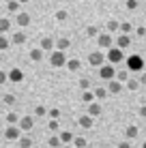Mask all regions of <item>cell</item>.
I'll return each instance as SVG.
<instances>
[{"instance_id": "obj_42", "label": "cell", "mask_w": 146, "mask_h": 148, "mask_svg": "<svg viewBox=\"0 0 146 148\" xmlns=\"http://www.w3.org/2000/svg\"><path fill=\"white\" fill-rule=\"evenodd\" d=\"M2 101H4L7 105H13V103H15V95H4V97H2Z\"/></svg>"}, {"instance_id": "obj_45", "label": "cell", "mask_w": 146, "mask_h": 148, "mask_svg": "<svg viewBox=\"0 0 146 148\" xmlns=\"http://www.w3.org/2000/svg\"><path fill=\"white\" fill-rule=\"evenodd\" d=\"M138 82H140V86H146V73H144V71H142V73H140Z\"/></svg>"}, {"instance_id": "obj_49", "label": "cell", "mask_w": 146, "mask_h": 148, "mask_svg": "<svg viewBox=\"0 0 146 148\" xmlns=\"http://www.w3.org/2000/svg\"><path fill=\"white\" fill-rule=\"evenodd\" d=\"M62 148H75V146L73 144H67V146H62Z\"/></svg>"}, {"instance_id": "obj_19", "label": "cell", "mask_w": 146, "mask_h": 148, "mask_svg": "<svg viewBox=\"0 0 146 148\" xmlns=\"http://www.w3.org/2000/svg\"><path fill=\"white\" fill-rule=\"evenodd\" d=\"M9 30H11V19H9L7 15H2V17H0V34L9 32Z\"/></svg>"}, {"instance_id": "obj_35", "label": "cell", "mask_w": 146, "mask_h": 148, "mask_svg": "<svg viewBox=\"0 0 146 148\" xmlns=\"http://www.w3.org/2000/svg\"><path fill=\"white\" fill-rule=\"evenodd\" d=\"M125 86H127V90H131V92H135V90L140 88V82H138V79H129V82H127Z\"/></svg>"}, {"instance_id": "obj_44", "label": "cell", "mask_w": 146, "mask_h": 148, "mask_svg": "<svg viewBox=\"0 0 146 148\" xmlns=\"http://www.w3.org/2000/svg\"><path fill=\"white\" fill-rule=\"evenodd\" d=\"M4 82H9V77H7V71H2V69H0V84H4Z\"/></svg>"}, {"instance_id": "obj_28", "label": "cell", "mask_w": 146, "mask_h": 148, "mask_svg": "<svg viewBox=\"0 0 146 148\" xmlns=\"http://www.w3.org/2000/svg\"><path fill=\"white\" fill-rule=\"evenodd\" d=\"M47 144L52 146V148H62V142H60V137H58V133H56V135H49Z\"/></svg>"}, {"instance_id": "obj_50", "label": "cell", "mask_w": 146, "mask_h": 148, "mask_svg": "<svg viewBox=\"0 0 146 148\" xmlns=\"http://www.w3.org/2000/svg\"><path fill=\"white\" fill-rule=\"evenodd\" d=\"M142 148H146V142H144V144H142Z\"/></svg>"}, {"instance_id": "obj_43", "label": "cell", "mask_w": 146, "mask_h": 148, "mask_svg": "<svg viewBox=\"0 0 146 148\" xmlns=\"http://www.w3.org/2000/svg\"><path fill=\"white\" fill-rule=\"evenodd\" d=\"M135 34H138V37H140V39H144V37H146V28H144V26H140V28H135Z\"/></svg>"}, {"instance_id": "obj_16", "label": "cell", "mask_w": 146, "mask_h": 148, "mask_svg": "<svg viewBox=\"0 0 146 148\" xmlns=\"http://www.w3.org/2000/svg\"><path fill=\"white\" fill-rule=\"evenodd\" d=\"M123 88H125V86L120 84L118 79H112V82H108V92H110V95H118Z\"/></svg>"}, {"instance_id": "obj_14", "label": "cell", "mask_w": 146, "mask_h": 148, "mask_svg": "<svg viewBox=\"0 0 146 148\" xmlns=\"http://www.w3.org/2000/svg\"><path fill=\"white\" fill-rule=\"evenodd\" d=\"M71 47V39L69 37H60V39H56V47L54 49H58V52H64V49H69Z\"/></svg>"}, {"instance_id": "obj_3", "label": "cell", "mask_w": 146, "mask_h": 148, "mask_svg": "<svg viewBox=\"0 0 146 148\" xmlns=\"http://www.w3.org/2000/svg\"><path fill=\"white\" fill-rule=\"evenodd\" d=\"M88 64L90 67H103L105 64V54L101 49H95V52L88 54Z\"/></svg>"}, {"instance_id": "obj_33", "label": "cell", "mask_w": 146, "mask_h": 148, "mask_svg": "<svg viewBox=\"0 0 146 148\" xmlns=\"http://www.w3.org/2000/svg\"><path fill=\"white\" fill-rule=\"evenodd\" d=\"M34 116H37V118L47 116V108H45V105H37V108H34Z\"/></svg>"}, {"instance_id": "obj_22", "label": "cell", "mask_w": 146, "mask_h": 148, "mask_svg": "<svg viewBox=\"0 0 146 148\" xmlns=\"http://www.w3.org/2000/svg\"><path fill=\"white\" fill-rule=\"evenodd\" d=\"M30 60H32V62H41V60H43V49L41 47L30 49Z\"/></svg>"}, {"instance_id": "obj_30", "label": "cell", "mask_w": 146, "mask_h": 148, "mask_svg": "<svg viewBox=\"0 0 146 148\" xmlns=\"http://www.w3.org/2000/svg\"><path fill=\"white\" fill-rule=\"evenodd\" d=\"M120 30V22H116V19H110L108 22V32L112 34V32H118Z\"/></svg>"}, {"instance_id": "obj_51", "label": "cell", "mask_w": 146, "mask_h": 148, "mask_svg": "<svg viewBox=\"0 0 146 148\" xmlns=\"http://www.w3.org/2000/svg\"><path fill=\"white\" fill-rule=\"evenodd\" d=\"M97 2H103V0H97Z\"/></svg>"}, {"instance_id": "obj_8", "label": "cell", "mask_w": 146, "mask_h": 148, "mask_svg": "<svg viewBox=\"0 0 146 148\" xmlns=\"http://www.w3.org/2000/svg\"><path fill=\"white\" fill-rule=\"evenodd\" d=\"M17 127H19V131H32V127H34V116H22L17 122Z\"/></svg>"}, {"instance_id": "obj_41", "label": "cell", "mask_w": 146, "mask_h": 148, "mask_svg": "<svg viewBox=\"0 0 146 148\" xmlns=\"http://www.w3.org/2000/svg\"><path fill=\"white\" fill-rule=\"evenodd\" d=\"M47 129L54 131V133H58V120H49L47 122Z\"/></svg>"}, {"instance_id": "obj_39", "label": "cell", "mask_w": 146, "mask_h": 148, "mask_svg": "<svg viewBox=\"0 0 146 148\" xmlns=\"http://www.w3.org/2000/svg\"><path fill=\"white\" fill-rule=\"evenodd\" d=\"M9 45H11V41L4 37V34H0V49L4 52V49H9Z\"/></svg>"}, {"instance_id": "obj_2", "label": "cell", "mask_w": 146, "mask_h": 148, "mask_svg": "<svg viewBox=\"0 0 146 148\" xmlns=\"http://www.w3.org/2000/svg\"><path fill=\"white\" fill-rule=\"evenodd\" d=\"M105 60H108L110 64H118V62H123V60H125V52H123V49H118L116 45H114V47L108 49V54H105Z\"/></svg>"}, {"instance_id": "obj_12", "label": "cell", "mask_w": 146, "mask_h": 148, "mask_svg": "<svg viewBox=\"0 0 146 148\" xmlns=\"http://www.w3.org/2000/svg\"><path fill=\"white\" fill-rule=\"evenodd\" d=\"M101 112H103V105L99 103V101H93V103L88 105V116H93V118L101 116Z\"/></svg>"}, {"instance_id": "obj_46", "label": "cell", "mask_w": 146, "mask_h": 148, "mask_svg": "<svg viewBox=\"0 0 146 148\" xmlns=\"http://www.w3.org/2000/svg\"><path fill=\"white\" fill-rule=\"evenodd\" d=\"M118 148H131V144H129V140H123V142L118 144Z\"/></svg>"}, {"instance_id": "obj_53", "label": "cell", "mask_w": 146, "mask_h": 148, "mask_svg": "<svg viewBox=\"0 0 146 148\" xmlns=\"http://www.w3.org/2000/svg\"><path fill=\"white\" fill-rule=\"evenodd\" d=\"M32 148H39V146H32Z\"/></svg>"}, {"instance_id": "obj_6", "label": "cell", "mask_w": 146, "mask_h": 148, "mask_svg": "<svg viewBox=\"0 0 146 148\" xmlns=\"http://www.w3.org/2000/svg\"><path fill=\"white\" fill-rule=\"evenodd\" d=\"M97 45H99V49H110V47H114L112 34H110V32H101V34L97 37Z\"/></svg>"}, {"instance_id": "obj_24", "label": "cell", "mask_w": 146, "mask_h": 148, "mask_svg": "<svg viewBox=\"0 0 146 148\" xmlns=\"http://www.w3.org/2000/svg\"><path fill=\"white\" fill-rule=\"evenodd\" d=\"M17 142H19V148H32L34 146V142H32V137H30V135H22Z\"/></svg>"}, {"instance_id": "obj_47", "label": "cell", "mask_w": 146, "mask_h": 148, "mask_svg": "<svg viewBox=\"0 0 146 148\" xmlns=\"http://www.w3.org/2000/svg\"><path fill=\"white\" fill-rule=\"evenodd\" d=\"M140 116H142V118H146V103L140 108Z\"/></svg>"}, {"instance_id": "obj_26", "label": "cell", "mask_w": 146, "mask_h": 148, "mask_svg": "<svg viewBox=\"0 0 146 148\" xmlns=\"http://www.w3.org/2000/svg\"><path fill=\"white\" fill-rule=\"evenodd\" d=\"M7 11L17 15L19 13V2H17V0H9V2H7Z\"/></svg>"}, {"instance_id": "obj_32", "label": "cell", "mask_w": 146, "mask_h": 148, "mask_svg": "<svg viewBox=\"0 0 146 148\" xmlns=\"http://www.w3.org/2000/svg\"><path fill=\"white\" fill-rule=\"evenodd\" d=\"M73 146H75V148H86V137L75 135V137H73Z\"/></svg>"}, {"instance_id": "obj_31", "label": "cell", "mask_w": 146, "mask_h": 148, "mask_svg": "<svg viewBox=\"0 0 146 148\" xmlns=\"http://www.w3.org/2000/svg\"><path fill=\"white\" fill-rule=\"evenodd\" d=\"M99 34H101V32H99L97 26H88V28H86V37H88V39H97Z\"/></svg>"}, {"instance_id": "obj_21", "label": "cell", "mask_w": 146, "mask_h": 148, "mask_svg": "<svg viewBox=\"0 0 146 148\" xmlns=\"http://www.w3.org/2000/svg\"><path fill=\"white\" fill-rule=\"evenodd\" d=\"M64 67H67L69 71H80V69H82V62H80V58H69Z\"/></svg>"}, {"instance_id": "obj_20", "label": "cell", "mask_w": 146, "mask_h": 148, "mask_svg": "<svg viewBox=\"0 0 146 148\" xmlns=\"http://www.w3.org/2000/svg\"><path fill=\"white\" fill-rule=\"evenodd\" d=\"M26 32H13V37H11V43H15V45H24L26 43Z\"/></svg>"}, {"instance_id": "obj_9", "label": "cell", "mask_w": 146, "mask_h": 148, "mask_svg": "<svg viewBox=\"0 0 146 148\" xmlns=\"http://www.w3.org/2000/svg\"><path fill=\"white\" fill-rule=\"evenodd\" d=\"M7 77H9V82H11V84H19V82L24 79V71L19 69V67H13V69L7 73Z\"/></svg>"}, {"instance_id": "obj_48", "label": "cell", "mask_w": 146, "mask_h": 148, "mask_svg": "<svg viewBox=\"0 0 146 148\" xmlns=\"http://www.w3.org/2000/svg\"><path fill=\"white\" fill-rule=\"evenodd\" d=\"M17 2H19V4H26V2H30V0H17Z\"/></svg>"}, {"instance_id": "obj_11", "label": "cell", "mask_w": 146, "mask_h": 148, "mask_svg": "<svg viewBox=\"0 0 146 148\" xmlns=\"http://www.w3.org/2000/svg\"><path fill=\"white\" fill-rule=\"evenodd\" d=\"M39 47L43 49V52H54V47H56V41H54L52 37H43L41 39V45Z\"/></svg>"}, {"instance_id": "obj_18", "label": "cell", "mask_w": 146, "mask_h": 148, "mask_svg": "<svg viewBox=\"0 0 146 148\" xmlns=\"http://www.w3.org/2000/svg\"><path fill=\"white\" fill-rule=\"evenodd\" d=\"M93 92H95V99H97V101H103L105 97L110 95V92H108V88H105V86H97V88H95Z\"/></svg>"}, {"instance_id": "obj_29", "label": "cell", "mask_w": 146, "mask_h": 148, "mask_svg": "<svg viewBox=\"0 0 146 148\" xmlns=\"http://www.w3.org/2000/svg\"><path fill=\"white\" fill-rule=\"evenodd\" d=\"M4 120H7V125H17V122H19V116L15 114V112H9V114L4 116Z\"/></svg>"}, {"instance_id": "obj_37", "label": "cell", "mask_w": 146, "mask_h": 148, "mask_svg": "<svg viewBox=\"0 0 146 148\" xmlns=\"http://www.w3.org/2000/svg\"><path fill=\"white\" fill-rule=\"evenodd\" d=\"M47 116H49V120H58V118H60V110H58V108L47 110Z\"/></svg>"}, {"instance_id": "obj_52", "label": "cell", "mask_w": 146, "mask_h": 148, "mask_svg": "<svg viewBox=\"0 0 146 148\" xmlns=\"http://www.w3.org/2000/svg\"><path fill=\"white\" fill-rule=\"evenodd\" d=\"M90 148H97V146H90Z\"/></svg>"}, {"instance_id": "obj_1", "label": "cell", "mask_w": 146, "mask_h": 148, "mask_svg": "<svg viewBox=\"0 0 146 148\" xmlns=\"http://www.w3.org/2000/svg\"><path fill=\"white\" fill-rule=\"evenodd\" d=\"M127 71H131V73H142L144 71V58L140 54H131L127 58Z\"/></svg>"}, {"instance_id": "obj_17", "label": "cell", "mask_w": 146, "mask_h": 148, "mask_svg": "<svg viewBox=\"0 0 146 148\" xmlns=\"http://www.w3.org/2000/svg\"><path fill=\"white\" fill-rule=\"evenodd\" d=\"M58 137H60V142H62V146H67V144H73V133L71 131H60L58 133Z\"/></svg>"}, {"instance_id": "obj_34", "label": "cell", "mask_w": 146, "mask_h": 148, "mask_svg": "<svg viewBox=\"0 0 146 148\" xmlns=\"http://www.w3.org/2000/svg\"><path fill=\"white\" fill-rule=\"evenodd\" d=\"M133 30V26L129 22H120V34H129Z\"/></svg>"}, {"instance_id": "obj_15", "label": "cell", "mask_w": 146, "mask_h": 148, "mask_svg": "<svg viewBox=\"0 0 146 148\" xmlns=\"http://www.w3.org/2000/svg\"><path fill=\"white\" fill-rule=\"evenodd\" d=\"M77 125L82 127V129H90V127L95 125V118H93V116H88V114H84V116H80V118H77Z\"/></svg>"}, {"instance_id": "obj_40", "label": "cell", "mask_w": 146, "mask_h": 148, "mask_svg": "<svg viewBox=\"0 0 146 148\" xmlns=\"http://www.w3.org/2000/svg\"><path fill=\"white\" fill-rule=\"evenodd\" d=\"M138 0H125V7H127L129 9V11H135V9H138Z\"/></svg>"}, {"instance_id": "obj_38", "label": "cell", "mask_w": 146, "mask_h": 148, "mask_svg": "<svg viewBox=\"0 0 146 148\" xmlns=\"http://www.w3.org/2000/svg\"><path fill=\"white\" fill-rule=\"evenodd\" d=\"M67 17H69V13L64 11V9H58V11H56V19H58V22H67Z\"/></svg>"}, {"instance_id": "obj_7", "label": "cell", "mask_w": 146, "mask_h": 148, "mask_svg": "<svg viewBox=\"0 0 146 148\" xmlns=\"http://www.w3.org/2000/svg\"><path fill=\"white\" fill-rule=\"evenodd\" d=\"M4 137H7L9 142H15L22 137V131H19L17 125H7V129H4Z\"/></svg>"}, {"instance_id": "obj_4", "label": "cell", "mask_w": 146, "mask_h": 148, "mask_svg": "<svg viewBox=\"0 0 146 148\" xmlns=\"http://www.w3.org/2000/svg\"><path fill=\"white\" fill-rule=\"evenodd\" d=\"M67 56H64V52H58V49H54L52 54H49V64L52 67H64L67 64Z\"/></svg>"}, {"instance_id": "obj_10", "label": "cell", "mask_w": 146, "mask_h": 148, "mask_svg": "<svg viewBox=\"0 0 146 148\" xmlns=\"http://www.w3.org/2000/svg\"><path fill=\"white\" fill-rule=\"evenodd\" d=\"M15 24H17L19 28L30 26V15H28V13H24V11H19L17 15H15Z\"/></svg>"}, {"instance_id": "obj_5", "label": "cell", "mask_w": 146, "mask_h": 148, "mask_svg": "<svg viewBox=\"0 0 146 148\" xmlns=\"http://www.w3.org/2000/svg\"><path fill=\"white\" fill-rule=\"evenodd\" d=\"M99 77L105 79V82L116 79V69H114L112 64H103V67H99Z\"/></svg>"}, {"instance_id": "obj_23", "label": "cell", "mask_w": 146, "mask_h": 148, "mask_svg": "<svg viewBox=\"0 0 146 148\" xmlns=\"http://www.w3.org/2000/svg\"><path fill=\"white\" fill-rule=\"evenodd\" d=\"M138 133H140V129L135 125H129L127 129H125V137L127 140H133V137H138Z\"/></svg>"}, {"instance_id": "obj_36", "label": "cell", "mask_w": 146, "mask_h": 148, "mask_svg": "<svg viewBox=\"0 0 146 148\" xmlns=\"http://www.w3.org/2000/svg\"><path fill=\"white\" fill-rule=\"evenodd\" d=\"M77 86L82 88V92H84V90H90V79L88 77H82V79L77 82Z\"/></svg>"}, {"instance_id": "obj_25", "label": "cell", "mask_w": 146, "mask_h": 148, "mask_svg": "<svg viewBox=\"0 0 146 148\" xmlns=\"http://www.w3.org/2000/svg\"><path fill=\"white\" fill-rule=\"evenodd\" d=\"M116 79L120 82V84H127V82L131 79V77H129V71H127V69H120V71H116Z\"/></svg>"}, {"instance_id": "obj_27", "label": "cell", "mask_w": 146, "mask_h": 148, "mask_svg": "<svg viewBox=\"0 0 146 148\" xmlns=\"http://www.w3.org/2000/svg\"><path fill=\"white\" fill-rule=\"evenodd\" d=\"M82 101H84V103H93V101H97V99H95V92H93V90H84V92H82Z\"/></svg>"}, {"instance_id": "obj_13", "label": "cell", "mask_w": 146, "mask_h": 148, "mask_svg": "<svg viewBox=\"0 0 146 148\" xmlns=\"http://www.w3.org/2000/svg\"><path fill=\"white\" fill-rule=\"evenodd\" d=\"M129 45H131V37H129V34H118V39H116V47L125 52Z\"/></svg>"}]
</instances>
